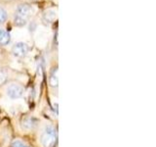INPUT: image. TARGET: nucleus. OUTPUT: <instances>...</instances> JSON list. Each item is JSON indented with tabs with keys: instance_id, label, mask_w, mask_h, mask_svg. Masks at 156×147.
Returning a JSON list of instances; mask_svg holds the SVG:
<instances>
[{
	"instance_id": "9",
	"label": "nucleus",
	"mask_w": 156,
	"mask_h": 147,
	"mask_svg": "<svg viewBox=\"0 0 156 147\" xmlns=\"http://www.w3.org/2000/svg\"><path fill=\"white\" fill-rule=\"evenodd\" d=\"M7 20V12L4 9L0 8V24H4Z\"/></svg>"
},
{
	"instance_id": "4",
	"label": "nucleus",
	"mask_w": 156,
	"mask_h": 147,
	"mask_svg": "<svg viewBox=\"0 0 156 147\" xmlns=\"http://www.w3.org/2000/svg\"><path fill=\"white\" fill-rule=\"evenodd\" d=\"M29 51V47L27 43L23 42H18L16 43L12 48V53L15 57L17 58H23L27 55Z\"/></svg>"
},
{
	"instance_id": "6",
	"label": "nucleus",
	"mask_w": 156,
	"mask_h": 147,
	"mask_svg": "<svg viewBox=\"0 0 156 147\" xmlns=\"http://www.w3.org/2000/svg\"><path fill=\"white\" fill-rule=\"evenodd\" d=\"M11 40V36H10V33L6 32L5 29L0 28V45H7V44Z\"/></svg>"
},
{
	"instance_id": "8",
	"label": "nucleus",
	"mask_w": 156,
	"mask_h": 147,
	"mask_svg": "<svg viewBox=\"0 0 156 147\" xmlns=\"http://www.w3.org/2000/svg\"><path fill=\"white\" fill-rule=\"evenodd\" d=\"M56 18V13L54 11H47L44 14V19L46 20L47 22H53L54 19Z\"/></svg>"
},
{
	"instance_id": "12",
	"label": "nucleus",
	"mask_w": 156,
	"mask_h": 147,
	"mask_svg": "<svg viewBox=\"0 0 156 147\" xmlns=\"http://www.w3.org/2000/svg\"><path fill=\"white\" fill-rule=\"evenodd\" d=\"M32 1H37V0H32Z\"/></svg>"
},
{
	"instance_id": "7",
	"label": "nucleus",
	"mask_w": 156,
	"mask_h": 147,
	"mask_svg": "<svg viewBox=\"0 0 156 147\" xmlns=\"http://www.w3.org/2000/svg\"><path fill=\"white\" fill-rule=\"evenodd\" d=\"M49 81H50V85L52 87H57L58 80V69L54 68L51 74H50V78H49Z\"/></svg>"
},
{
	"instance_id": "2",
	"label": "nucleus",
	"mask_w": 156,
	"mask_h": 147,
	"mask_svg": "<svg viewBox=\"0 0 156 147\" xmlns=\"http://www.w3.org/2000/svg\"><path fill=\"white\" fill-rule=\"evenodd\" d=\"M58 140V134L53 126H46L40 135V143L43 147H55Z\"/></svg>"
},
{
	"instance_id": "5",
	"label": "nucleus",
	"mask_w": 156,
	"mask_h": 147,
	"mask_svg": "<svg viewBox=\"0 0 156 147\" xmlns=\"http://www.w3.org/2000/svg\"><path fill=\"white\" fill-rule=\"evenodd\" d=\"M36 120L34 118H26L23 121L22 126L24 130H32L36 126Z\"/></svg>"
},
{
	"instance_id": "1",
	"label": "nucleus",
	"mask_w": 156,
	"mask_h": 147,
	"mask_svg": "<svg viewBox=\"0 0 156 147\" xmlns=\"http://www.w3.org/2000/svg\"><path fill=\"white\" fill-rule=\"evenodd\" d=\"M31 14V7L27 4H22L19 5L17 8L16 14H15L14 23L17 27H23L26 26L29 16Z\"/></svg>"
},
{
	"instance_id": "11",
	"label": "nucleus",
	"mask_w": 156,
	"mask_h": 147,
	"mask_svg": "<svg viewBox=\"0 0 156 147\" xmlns=\"http://www.w3.org/2000/svg\"><path fill=\"white\" fill-rule=\"evenodd\" d=\"M12 147H28V146L23 143V142L20 140H15L12 143Z\"/></svg>"
},
{
	"instance_id": "10",
	"label": "nucleus",
	"mask_w": 156,
	"mask_h": 147,
	"mask_svg": "<svg viewBox=\"0 0 156 147\" xmlns=\"http://www.w3.org/2000/svg\"><path fill=\"white\" fill-rule=\"evenodd\" d=\"M7 81V75L4 71L0 70V85H2Z\"/></svg>"
},
{
	"instance_id": "3",
	"label": "nucleus",
	"mask_w": 156,
	"mask_h": 147,
	"mask_svg": "<svg viewBox=\"0 0 156 147\" xmlns=\"http://www.w3.org/2000/svg\"><path fill=\"white\" fill-rule=\"evenodd\" d=\"M24 88L19 83H11L6 88V94L11 99H18L23 95Z\"/></svg>"
}]
</instances>
